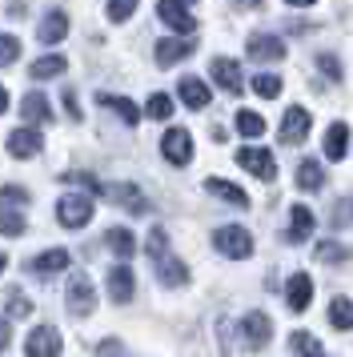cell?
I'll list each match as a JSON object with an SVG mask.
<instances>
[{"instance_id":"ffe728a7","label":"cell","mask_w":353,"mask_h":357,"mask_svg":"<svg viewBox=\"0 0 353 357\" xmlns=\"http://www.w3.org/2000/svg\"><path fill=\"white\" fill-rule=\"evenodd\" d=\"M205 189H209L213 197H221L225 205H233V209H249V193H245V189H237L233 181L209 177V181H205Z\"/></svg>"},{"instance_id":"60d3db41","label":"cell","mask_w":353,"mask_h":357,"mask_svg":"<svg viewBox=\"0 0 353 357\" xmlns=\"http://www.w3.org/2000/svg\"><path fill=\"white\" fill-rule=\"evenodd\" d=\"M133 8H137V0H109V20L121 24V20L133 17Z\"/></svg>"},{"instance_id":"44dd1931","label":"cell","mask_w":353,"mask_h":357,"mask_svg":"<svg viewBox=\"0 0 353 357\" xmlns=\"http://www.w3.org/2000/svg\"><path fill=\"white\" fill-rule=\"evenodd\" d=\"M157 281L160 285H169V289H176V285H185L189 281V269H185V261L181 257H157Z\"/></svg>"},{"instance_id":"7c38bea8","label":"cell","mask_w":353,"mask_h":357,"mask_svg":"<svg viewBox=\"0 0 353 357\" xmlns=\"http://www.w3.org/2000/svg\"><path fill=\"white\" fill-rule=\"evenodd\" d=\"M133 289H137V277H133V269H128V261L112 265L109 269V297L117 301V305H125L128 297H133Z\"/></svg>"},{"instance_id":"6da1fadb","label":"cell","mask_w":353,"mask_h":357,"mask_svg":"<svg viewBox=\"0 0 353 357\" xmlns=\"http://www.w3.org/2000/svg\"><path fill=\"white\" fill-rule=\"evenodd\" d=\"M93 197L89 193H64L61 201H57V221H61L64 229H84L89 221H93Z\"/></svg>"},{"instance_id":"8d00e7d4","label":"cell","mask_w":353,"mask_h":357,"mask_svg":"<svg viewBox=\"0 0 353 357\" xmlns=\"http://www.w3.org/2000/svg\"><path fill=\"white\" fill-rule=\"evenodd\" d=\"M4 313L20 321V317H29V313H32V301H29L20 289H13V293H8V301H4Z\"/></svg>"},{"instance_id":"4fadbf2b","label":"cell","mask_w":353,"mask_h":357,"mask_svg":"<svg viewBox=\"0 0 353 357\" xmlns=\"http://www.w3.org/2000/svg\"><path fill=\"white\" fill-rule=\"evenodd\" d=\"M64 36H68V13H64V8H52V13L40 20L36 40H40V45H61Z\"/></svg>"},{"instance_id":"d6a6232c","label":"cell","mask_w":353,"mask_h":357,"mask_svg":"<svg viewBox=\"0 0 353 357\" xmlns=\"http://www.w3.org/2000/svg\"><path fill=\"white\" fill-rule=\"evenodd\" d=\"M237 132L241 137H261V132H265V116L261 113H249V109H245V113H237Z\"/></svg>"},{"instance_id":"5b68a950","label":"cell","mask_w":353,"mask_h":357,"mask_svg":"<svg viewBox=\"0 0 353 357\" xmlns=\"http://www.w3.org/2000/svg\"><path fill=\"white\" fill-rule=\"evenodd\" d=\"M237 165H241V169H249L257 181H273V177H277V161H273L269 149H261V145L237 149Z\"/></svg>"},{"instance_id":"484cf974","label":"cell","mask_w":353,"mask_h":357,"mask_svg":"<svg viewBox=\"0 0 353 357\" xmlns=\"http://www.w3.org/2000/svg\"><path fill=\"white\" fill-rule=\"evenodd\" d=\"M105 245H109V249H112V253H117L121 261H128L133 253H137V237H133L128 229H121V225L105 233Z\"/></svg>"},{"instance_id":"ab89813d","label":"cell","mask_w":353,"mask_h":357,"mask_svg":"<svg viewBox=\"0 0 353 357\" xmlns=\"http://www.w3.org/2000/svg\"><path fill=\"white\" fill-rule=\"evenodd\" d=\"M317 68L329 77V81H341V77H345V73H341V61H337L333 52H321V56H317Z\"/></svg>"},{"instance_id":"83f0119b","label":"cell","mask_w":353,"mask_h":357,"mask_svg":"<svg viewBox=\"0 0 353 357\" xmlns=\"http://www.w3.org/2000/svg\"><path fill=\"white\" fill-rule=\"evenodd\" d=\"M297 185H301V189H309V193H317L321 185H325V169H321V161H313V157H309V161L297 165Z\"/></svg>"},{"instance_id":"5bb4252c","label":"cell","mask_w":353,"mask_h":357,"mask_svg":"<svg viewBox=\"0 0 353 357\" xmlns=\"http://www.w3.org/2000/svg\"><path fill=\"white\" fill-rule=\"evenodd\" d=\"M209 73H213V81L221 84L229 97H237V93H241V65H237V61H229V56H217V61L209 65Z\"/></svg>"},{"instance_id":"4dcf8cb0","label":"cell","mask_w":353,"mask_h":357,"mask_svg":"<svg viewBox=\"0 0 353 357\" xmlns=\"http://www.w3.org/2000/svg\"><path fill=\"white\" fill-rule=\"evenodd\" d=\"M313 257L325 261V265H341V261H353V249L350 245H333V241H321L313 249Z\"/></svg>"},{"instance_id":"bcb514c9","label":"cell","mask_w":353,"mask_h":357,"mask_svg":"<svg viewBox=\"0 0 353 357\" xmlns=\"http://www.w3.org/2000/svg\"><path fill=\"white\" fill-rule=\"evenodd\" d=\"M4 109H8V89L0 84V113H4Z\"/></svg>"},{"instance_id":"f6af8a7d","label":"cell","mask_w":353,"mask_h":357,"mask_svg":"<svg viewBox=\"0 0 353 357\" xmlns=\"http://www.w3.org/2000/svg\"><path fill=\"white\" fill-rule=\"evenodd\" d=\"M96 349H100V354H125V345H121V341H117V337L100 341V345H96Z\"/></svg>"},{"instance_id":"277c9868","label":"cell","mask_w":353,"mask_h":357,"mask_svg":"<svg viewBox=\"0 0 353 357\" xmlns=\"http://www.w3.org/2000/svg\"><path fill=\"white\" fill-rule=\"evenodd\" d=\"M4 149H8V157H16V161H29V157H36L40 149H45V137L36 132V125H20V129L8 132V141H4Z\"/></svg>"},{"instance_id":"d590c367","label":"cell","mask_w":353,"mask_h":357,"mask_svg":"<svg viewBox=\"0 0 353 357\" xmlns=\"http://www.w3.org/2000/svg\"><path fill=\"white\" fill-rule=\"evenodd\" d=\"M20 61V40L13 33H0V68H8Z\"/></svg>"},{"instance_id":"e0dca14e","label":"cell","mask_w":353,"mask_h":357,"mask_svg":"<svg viewBox=\"0 0 353 357\" xmlns=\"http://www.w3.org/2000/svg\"><path fill=\"white\" fill-rule=\"evenodd\" d=\"M193 52H197V40H185V33H181L176 40H160L157 45V65L169 68V65H176V61L193 56Z\"/></svg>"},{"instance_id":"9a60e30c","label":"cell","mask_w":353,"mask_h":357,"mask_svg":"<svg viewBox=\"0 0 353 357\" xmlns=\"http://www.w3.org/2000/svg\"><path fill=\"white\" fill-rule=\"evenodd\" d=\"M73 265V257H68V249H45L40 257H32V273L36 277H57V273H64Z\"/></svg>"},{"instance_id":"7402d4cb","label":"cell","mask_w":353,"mask_h":357,"mask_svg":"<svg viewBox=\"0 0 353 357\" xmlns=\"http://www.w3.org/2000/svg\"><path fill=\"white\" fill-rule=\"evenodd\" d=\"M20 116H24L29 125H48V121H52V105H48L45 93H29V97L20 100Z\"/></svg>"},{"instance_id":"2e32d148","label":"cell","mask_w":353,"mask_h":357,"mask_svg":"<svg viewBox=\"0 0 353 357\" xmlns=\"http://www.w3.org/2000/svg\"><path fill=\"white\" fill-rule=\"evenodd\" d=\"M309 297H313V281H309V273H293L285 285V305L293 309V313H305L309 309Z\"/></svg>"},{"instance_id":"f1b7e54d","label":"cell","mask_w":353,"mask_h":357,"mask_svg":"<svg viewBox=\"0 0 353 357\" xmlns=\"http://www.w3.org/2000/svg\"><path fill=\"white\" fill-rule=\"evenodd\" d=\"M329 325L341 329V333L353 329V301L350 297H333V301H329Z\"/></svg>"},{"instance_id":"9c48e42d","label":"cell","mask_w":353,"mask_h":357,"mask_svg":"<svg viewBox=\"0 0 353 357\" xmlns=\"http://www.w3.org/2000/svg\"><path fill=\"white\" fill-rule=\"evenodd\" d=\"M157 17L173 29V33H185L189 36L193 29H197V20H193V13L185 8V0H160L157 4Z\"/></svg>"},{"instance_id":"d6986e66","label":"cell","mask_w":353,"mask_h":357,"mask_svg":"<svg viewBox=\"0 0 353 357\" xmlns=\"http://www.w3.org/2000/svg\"><path fill=\"white\" fill-rule=\"evenodd\" d=\"M176 97L185 100V109H209V84L197 81V77H181V84H176Z\"/></svg>"},{"instance_id":"836d02e7","label":"cell","mask_w":353,"mask_h":357,"mask_svg":"<svg viewBox=\"0 0 353 357\" xmlns=\"http://www.w3.org/2000/svg\"><path fill=\"white\" fill-rule=\"evenodd\" d=\"M144 113L153 116V121H169V116H173V97H169V93H153L149 105H144Z\"/></svg>"},{"instance_id":"b9f144b4","label":"cell","mask_w":353,"mask_h":357,"mask_svg":"<svg viewBox=\"0 0 353 357\" xmlns=\"http://www.w3.org/2000/svg\"><path fill=\"white\" fill-rule=\"evenodd\" d=\"M0 201H4V205H20V201H29V189H20V185H0Z\"/></svg>"},{"instance_id":"1f68e13d","label":"cell","mask_w":353,"mask_h":357,"mask_svg":"<svg viewBox=\"0 0 353 357\" xmlns=\"http://www.w3.org/2000/svg\"><path fill=\"white\" fill-rule=\"evenodd\" d=\"M321 345L313 333H305V329H297V333H289V354H313V357H321Z\"/></svg>"},{"instance_id":"c3c4849f","label":"cell","mask_w":353,"mask_h":357,"mask_svg":"<svg viewBox=\"0 0 353 357\" xmlns=\"http://www.w3.org/2000/svg\"><path fill=\"white\" fill-rule=\"evenodd\" d=\"M4 265H8V257H4V253H0V273H4Z\"/></svg>"},{"instance_id":"8fae6325","label":"cell","mask_w":353,"mask_h":357,"mask_svg":"<svg viewBox=\"0 0 353 357\" xmlns=\"http://www.w3.org/2000/svg\"><path fill=\"white\" fill-rule=\"evenodd\" d=\"M245 52H249V61H281L289 49H285V40L261 33V36H249V40H245Z\"/></svg>"},{"instance_id":"603a6c76","label":"cell","mask_w":353,"mask_h":357,"mask_svg":"<svg viewBox=\"0 0 353 357\" xmlns=\"http://www.w3.org/2000/svg\"><path fill=\"white\" fill-rule=\"evenodd\" d=\"M309 233H313V213L305 209V205H293L289 209V245H301V241H309Z\"/></svg>"},{"instance_id":"cb8c5ba5","label":"cell","mask_w":353,"mask_h":357,"mask_svg":"<svg viewBox=\"0 0 353 357\" xmlns=\"http://www.w3.org/2000/svg\"><path fill=\"white\" fill-rule=\"evenodd\" d=\"M64 68H68V61H64L61 52H52V56L32 61V65H29V77H32V81H52V77H61Z\"/></svg>"},{"instance_id":"8992f818","label":"cell","mask_w":353,"mask_h":357,"mask_svg":"<svg viewBox=\"0 0 353 357\" xmlns=\"http://www.w3.org/2000/svg\"><path fill=\"white\" fill-rule=\"evenodd\" d=\"M160 153H165V161L176 165V169H185L193 161V137L185 129H169L160 137Z\"/></svg>"},{"instance_id":"52a82bcc","label":"cell","mask_w":353,"mask_h":357,"mask_svg":"<svg viewBox=\"0 0 353 357\" xmlns=\"http://www.w3.org/2000/svg\"><path fill=\"white\" fill-rule=\"evenodd\" d=\"M241 337H245V345L249 349H269V337H273V321L265 317V313H245L241 317Z\"/></svg>"},{"instance_id":"ba28073f","label":"cell","mask_w":353,"mask_h":357,"mask_svg":"<svg viewBox=\"0 0 353 357\" xmlns=\"http://www.w3.org/2000/svg\"><path fill=\"white\" fill-rule=\"evenodd\" d=\"M61 349H64V341H61V333H57L52 325L32 329L29 341H24V354H32V357H57Z\"/></svg>"},{"instance_id":"e575fe53","label":"cell","mask_w":353,"mask_h":357,"mask_svg":"<svg viewBox=\"0 0 353 357\" xmlns=\"http://www.w3.org/2000/svg\"><path fill=\"white\" fill-rule=\"evenodd\" d=\"M253 93L257 97H265V100H273L277 93H281V77H273V73H257L253 77Z\"/></svg>"},{"instance_id":"3957f363","label":"cell","mask_w":353,"mask_h":357,"mask_svg":"<svg viewBox=\"0 0 353 357\" xmlns=\"http://www.w3.org/2000/svg\"><path fill=\"white\" fill-rule=\"evenodd\" d=\"M213 245H217V253H225V257H233V261H245L253 253V237H249V229H241V225L217 229L213 233Z\"/></svg>"},{"instance_id":"7bdbcfd3","label":"cell","mask_w":353,"mask_h":357,"mask_svg":"<svg viewBox=\"0 0 353 357\" xmlns=\"http://www.w3.org/2000/svg\"><path fill=\"white\" fill-rule=\"evenodd\" d=\"M64 113L73 116V121H80V116H84V113H80V105H77V93H73V89L64 93Z\"/></svg>"},{"instance_id":"4316f807","label":"cell","mask_w":353,"mask_h":357,"mask_svg":"<svg viewBox=\"0 0 353 357\" xmlns=\"http://www.w3.org/2000/svg\"><path fill=\"white\" fill-rule=\"evenodd\" d=\"M345 149H350V129L337 121V125H329V132H325V157H329V161H341Z\"/></svg>"},{"instance_id":"681fc988","label":"cell","mask_w":353,"mask_h":357,"mask_svg":"<svg viewBox=\"0 0 353 357\" xmlns=\"http://www.w3.org/2000/svg\"><path fill=\"white\" fill-rule=\"evenodd\" d=\"M350 209H353V205H350Z\"/></svg>"},{"instance_id":"ee69618b","label":"cell","mask_w":353,"mask_h":357,"mask_svg":"<svg viewBox=\"0 0 353 357\" xmlns=\"http://www.w3.org/2000/svg\"><path fill=\"white\" fill-rule=\"evenodd\" d=\"M8 345H13V329H8V313H4V317H0V354H4Z\"/></svg>"},{"instance_id":"30bf717a","label":"cell","mask_w":353,"mask_h":357,"mask_svg":"<svg viewBox=\"0 0 353 357\" xmlns=\"http://www.w3.org/2000/svg\"><path fill=\"white\" fill-rule=\"evenodd\" d=\"M305 137H309V113L301 105H289V113L281 116V141L285 145H301Z\"/></svg>"},{"instance_id":"f546056e","label":"cell","mask_w":353,"mask_h":357,"mask_svg":"<svg viewBox=\"0 0 353 357\" xmlns=\"http://www.w3.org/2000/svg\"><path fill=\"white\" fill-rule=\"evenodd\" d=\"M24 229H29V217L24 213L0 205V237H24Z\"/></svg>"},{"instance_id":"ac0fdd59","label":"cell","mask_w":353,"mask_h":357,"mask_svg":"<svg viewBox=\"0 0 353 357\" xmlns=\"http://www.w3.org/2000/svg\"><path fill=\"white\" fill-rule=\"evenodd\" d=\"M105 197H112V205H125L128 213H149V201L137 185H105Z\"/></svg>"},{"instance_id":"7a4b0ae2","label":"cell","mask_w":353,"mask_h":357,"mask_svg":"<svg viewBox=\"0 0 353 357\" xmlns=\"http://www.w3.org/2000/svg\"><path fill=\"white\" fill-rule=\"evenodd\" d=\"M64 305H68L73 317H93L96 313V289L89 281V273H73L68 289H64Z\"/></svg>"},{"instance_id":"7dc6e473","label":"cell","mask_w":353,"mask_h":357,"mask_svg":"<svg viewBox=\"0 0 353 357\" xmlns=\"http://www.w3.org/2000/svg\"><path fill=\"white\" fill-rule=\"evenodd\" d=\"M285 4H293V8H305V4H313V0H285Z\"/></svg>"},{"instance_id":"d4e9b609","label":"cell","mask_w":353,"mask_h":357,"mask_svg":"<svg viewBox=\"0 0 353 357\" xmlns=\"http://www.w3.org/2000/svg\"><path fill=\"white\" fill-rule=\"evenodd\" d=\"M96 100H100L105 109H112V113H117V116H121V121L128 125V129H133V125L141 121V109H137V105H133L128 97H109V93H100Z\"/></svg>"},{"instance_id":"f35d334b","label":"cell","mask_w":353,"mask_h":357,"mask_svg":"<svg viewBox=\"0 0 353 357\" xmlns=\"http://www.w3.org/2000/svg\"><path fill=\"white\" fill-rule=\"evenodd\" d=\"M64 181L68 185H80V189H89V193H105V185L93 177V173H80V169H73V173H64Z\"/></svg>"},{"instance_id":"74e56055","label":"cell","mask_w":353,"mask_h":357,"mask_svg":"<svg viewBox=\"0 0 353 357\" xmlns=\"http://www.w3.org/2000/svg\"><path fill=\"white\" fill-rule=\"evenodd\" d=\"M144 253H149L153 261L165 257V253H169V233H165V229H153V233H149V241H144Z\"/></svg>"}]
</instances>
